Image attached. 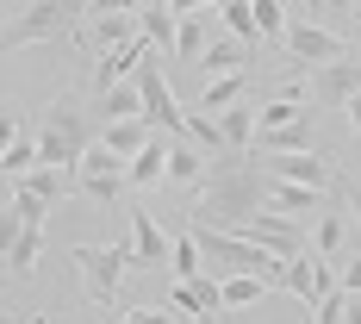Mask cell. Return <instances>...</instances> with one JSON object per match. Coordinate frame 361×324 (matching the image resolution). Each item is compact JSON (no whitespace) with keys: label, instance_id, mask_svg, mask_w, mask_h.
<instances>
[{"label":"cell","instance_id":"obj_28","mask_svg":"<svg viewBox=\"0 0 361 324\" xmlns=\"http://www.w3.org/2000/svg\"><path fill=\"white\" fill-rule=\"evenodd\" d=\"M336 193H343V206H349V218H361V187H355V181H343Z\"/></svg>","mask_w":361,"mask_h":324},{"label":"cell","instance_id":"obj_3","mask_svg":"<svg viewBox=\"0 0 361 324\" xmlns=\"http://www.w3.org/2000/svg\"><path fill=\"white\" fill-rule=\"evenodd\" d=\"M87 19V6H69V0H6L0 6V50H25L37 37H56V32H75Z\"/></svg>","mask_w":361,"mask_h":324},{"label":"cell","instance_id":"obj_31","mask_svg":"<svg viewBox=\"0 0 361 324\" xmlns=\"http://www.w3.org/2000/svg\"><path fill=\"white\" fill-rule=\"evenodd\" d=\"M112 324H118V318H112Z\"/></svg>","mask_w":361,"mask_h":324},{"label":"cell","instance_id":"obj_14","mask_svg":"<svg viewBox=\"0 0 361 324\" xmlns=\"http://www.w3.org/2000/svg\"><path fill=\"white\" fill-rule=\"evenodd\" d=\"M255 50L243 44V37H212V50L200 56V75H212V81H224V75H243V63H250Z\"/></svg>","mask_w":361,"mask_h":324},{"label":"cell","instance_id":"obj_21","mask_svg":"<svg viewBox=\"0 0 361 324\" xmlns=\"http://www.w3.org/2000/svg\"><path fill=\"white\" fill-rule=\"evenodd\" d=\"M169 268H175V281H200V275H206V256H200V237H193V224L175 237V262H169Z\"/></svg>","mask_w":361,"mask_h":324},{"label":"cell","instance_id":"obj_1","mask_svg":"<svg viewBox=\"0 0 361 324\" xmlns=\"http://www.w3.org/2000/svg\"><path fill=\"white\" fill-rule=\"evenodd\" d=\"M268 193H274V181L262 175V162H250V156H218L206 187H200V200H193V218L206 231L243 237L255 218L268 212Z\"/></svg>","mask_w":361,"mask_h":324},{"label":"cell","instance_id":"obj_29","mask_svg":"<svg viewBox=\"0 0 361 324\" xmlns=\"http://www.w3.org/2000/svg\"><path fill=\"white\" fill-rule=\"evenodd\" d=\"M343 119H349V125H355V138H361V100H355V107H349V112H343Z\"/></svg>","mask_w":361,"mask_h":324},{"label":"cell","instance_id":"obj_27","mask_svg":"<svg viewBox=\"0 0 361 324\" xmlns=\"http://www.w3.org/2000/svg\"><path fill=\"white\" fill-rule=\"evenodd\" d=\"M118 324H187L180 312H125Z\"/></svg>","mask_w":361,"mask_h":324},{"label":"cell","instance_id":"obj_18","mask_svg":"<svg viewBox=\"0 0 361 324\" xmlns=\"http://www.w3.org/2000/svg\"><path fill=\"white\" fill-rule=\"evenodd\" d=\"M212 19H224V37H243V44H262V32H255V0H218Z\"/></svg>","mask_w":361,"mask_h":324},{"label":"cell","instance_id":"obj_8","mask_svg":"<svg viewBox=\"0 0 361 324\" xmlns=\"http://www.w3.org/2000/svg\"><path fill=\"white\" fill-rule=\"evenodd\" d=\"M255 162H262L268 181H287V187H312V193H336V187H343L336 169H330L318 150H312V156H255Z\"/></svg>","mask_w":361,"mask_h":324},{"label":"cell","instance_id":"obj_25","mask_svg":"<svg viewBox=\"0 0 361 324\" xmlns=\"http://www.w3.org/2000/svg\"><path fill=\"white\" fill-rule=\"evenodd\" d=\"M75 187H81V193H87L94 206H112V200H118V193H125L131 181H125V175H75Z\"/></svg>","mask_w":361,"mask_h":324},{"label":"cell","instance_id":"obj_7","mask_svg":"<svg viewBox=\"0 0 361 324\" xmlns=\"http://www.w3.org/2000/svg\"><path fill=\"white\" fill-rule=\"evenodd\" d=\"M137 88H144V112H149V125L162 131V138H180V125H187V112H180V100L169 94V69H162V56H149L144 69L131 75Z\"/></svg>","mask_w":361,"mask_h":324},{"label":"cell","instance_id":"obj_13","mask_svg":"<svg viewBox=\"0 0 361 324\" xmlns=\"http://www.w3.org/2000/svg\"><path fill=\"white\" fill-rule=\"evenodd\" d=\"M169 156H175V138H156V144L131 162V193H149V187H169Z\"/></svg>","mask_w":361,"mask_h":324},{"label":"cell","instance_id":"obj_9","mask_svg":"<svg viewBox=\"0 0 361 324\" xmlns=\"http://www.w3.org/2000/svg\"><path fill=\"white\" fill-rule=\"evenodd\" d=\"M169 312H180V318H193V324H218V318H224V281H212V275H200V281H175Z\"/></svg>","mask_w":361,"mask_h":324},{"label":"cell","instance_id":"obj_10","mask_svg":"<svg viewBox=\"0 0 361 324\" xmlns=\"http://www.w3.org/2000/svg\"><path fill=\"white\" fill-rule=\"evenodd\" d=\"M180 19H187V6H180V0H144V6H137L144 44L156 50V56H175V44H180Z\"/></svg>","mask_w":361,"mask_h":324},{"label":"cell","instance_id":"obj_17","mask_svg":"<svg viewBox=\"0 0 361 324\" xmlns=\"http://www.w3.org/2000/svg\"><path fill=\"white\" fill-rule=\"evenodd\" d=\"M180 144H193L200 156H231V144H224V131H218V119H206V112H187V125H180Z\"/></svg>","mask_w":361,"mask_h":324},{"label":"cell","instance_id":"obj_6","mask_svg":"<svg viewBox=\"0 0 361 324\" xmlns=\"http://www.w3.org/2000/svg\"><path fill=\"white\" fill-rule=\"evenodd\" d=\"M287 56L293 69H330V63H349V37H336L330 25L318 19H305V13H293V32H287Z\"/></svg>","mask_w":361,"mask_h":324},{"label":"cell","instance_id":"obj_15","mask_svg":"<svg viewBox=\"0 0 361 324\" xmlns=\"http://www.w3.org/2000/svg\"><path fill=\"white\" fill-rule=\"evenodd\" d=\"M94 112H100L106 125H125V119H149V112H144V88H137V81H125V88L100 94V100H94Z\"/></svg>","mask_w":361,"mask_h":324},{"label":"cell","instance_id":"obj_5","mask_svg":"<svg viewBox=\"0 0 361 324\" xmlns=\"http://www.w3.org/2000/svg\"><path fill=\"white\" fill-rule=\"evenodd\" d=\"M137 37H144L137 6H87V19L75 25V50L94 56V63H106V56H118V50L137 44Z\"/></svg>","mask_w":361,"mask_h":324},{"label":"cell","instance_id":"obj_16","mask_svg":"<svg viewBox=\"0 0 361 324\" xmlns=\"http://www.w3.org/2000/svg\"><path fill=\"white\" fill-rule=\"evenodd\" d=\"M44 256V224H19L13 231V244H6V275L19 281V275H32V262Z\"/></svg>","mask_w":361,"mask_h":324},{"label":"cell","instance_id":"obj_24","mask_svg":"<svg viewBox=\"0 0 361 324\" xmlns=\"http://www.w3.org/2000/svg\"><path fill=\"white\" fill-rule=\"evenodd\" d=\"M268 293V281H255V275H231L224 281V312H243V306H255Z\"/></svg>","mask_w":361,"mask_h":324},{"label":"cell","instance_id":"obj_26","mask_svg":"<svg viewBox=\"0 0 361 324\" xmlns=\"http://www.w3.org/2000/svg\"><path fill=\"white\" fill-rule=\"evenodd\" d=\"M75 175H131V162H125V156H112L106 144H94V150H87V162H81Z\"/></svg>","mask_w":361,"mask_h":324},{"label":"cell","instance_id":"obj_23","mask_svg":"<svg viewBox=\"0 0 361 324\" xmlns=\"http://www.w3.org/2000/svg\"><path fill=\"white\" fill-rule=\"evenodd\" d=\"M343 250V212H324V218H312V256H336Z\"/></svg>","mask_w":361,"mask_h":324},{"label":"cell","instance_id":"obj_11","mask_svg":"<svg viewBox=\"0 0 361 324\" xmlns=\"http://www.w3.org/2000/svg\"><path fill=\"white\" fill-rule=\"evenodd\" d=\"M324 200H330V193H312V187H287V181H274L268 212H274V218H293V224H305V218H324Z\"/></svg>","mask_w":361,"mask_h":324},{"label":"cell","instance_id":"obj_19","mask_svg":"<svg viewBox=\"0 0 361 324\" xmlns=\"http://www.w3.org/2000/svg\"><path fill=\"white\" fill-rule=\"evenodd\" d=\"M212 50V32H206V13H193L187 6V19H180V44H175V63H193L200 69V56Z\"/></svg>","mask_w":361,"mask_h":324},{"label":"cell","instance_id":"obj_12","mask_svg":"<svg viewBox=\"0 0 361 324\" xmlns=\"http://www.w3.org/2000/svg\"><path fill=\"white\" fill-rule=\"evenodd\" d=\"M131 244H137V262H144V268H162V262H175V237H169V231H162L149 212L131 218Z\"/></svg>","mask_w":361,"mask_h":324},{"label":"cell","instance_id":"obj_2","mask_svg":"<svg viewBox=\"0 0 361 324\" xmlns=\"http://www.w3.org/2000/svg\"><path fill=\"white\" fill-rule=\"evenodd\" d=\"M94 119H100V112H87V100H81L75 88H63V94L44 107V125H37V150H44V169H63V175H75V169L87 162V150L100 144Z\"/></svg>","mask_w":361,"mask_h":324},{"label":"cell","instance_id":"obj_30","mask_svg":"<svg viewBox=\"0 0 361 324\" xmlns=\"http://www.w3.org/2000/svg\"><path fill=\"white\" fill-rule=\"evenodd\" d=\"M32 324H44V318H32Z\"/></svg>","mask_w":361,"mask_h":324},{"label":"cell","instance_id":"obj_20","mask_svg":"<svg viewBox=\"0 0 361 324\" xmlns=\"http://www.w3.org/2000/svg\"><path fill=\"white\" fill-rule=\"evenodd\" d=\"M13 187H19V193H37L44 206H56V200L75 187V175H63V169H32L25 181H13Z\"/></svg>","mask_w":361,"mask_h":324},{"label":"cell","instance_id":"obj_22","mask_svg":"<svg viewBox=\"0 0 361 324\" xmlns=\"http://www.w3.org/2000/svg\"><path fill=\"white\" fill-rule=\"evenodd\" d=\"M255 32L287 44V32H293V6H281V0H255Z\"/></svg>","mask_w":361,"mask_h":324},{"label":"cell","instance_id":"obj_4","mask_svg":"<svg viewBox=\"0 0 361 324\" xmlns=\"http://www.w3.org/2000/svg\"><path fill=\"white\" fill-rule=\"evenodd\" d=\"M69 262L81 268V287L94 306H112L118 299V281L137 268V244H75Z\"/></svg>","mask_w":361,"mask_h":324}]
</instances>
